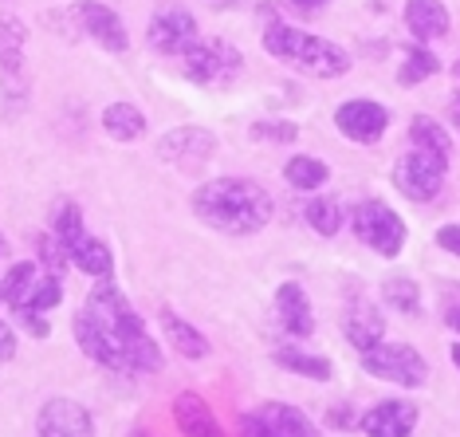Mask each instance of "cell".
<instances>
[{"mask_svg":"<svg viewBox=\"0 0 460 437\" xmlns=\"http://www.w3.org/2000/svg\"><path fill=\"white\" fill-rule=\"evenodd\" d=\"M193 210L221 233H256L271 217V197L256 182L244 178H217L193 193Z\"/></svg>","mask_w":460,"mask_h":437,"instance_id":"obj_1","label":"cell"},{"mask_svg":"<svg viewBox=\"0 0 460 437\" xmlns=\"http://www.w3.org/2000/svg\"><path fill=\"white\" fill-rule=\"evenodd\" d=\"M264 48L279 64H291V67L307 71V76H319V79H334L350 67V56L339 44H331V40H323V36H311V32H299V28H291V24H271L264 32Z\"/></svg>","mask_w":460,"mask_h":437,"instance_id":"obj_2","label":"cell"},{"mask_svg":"<svg viewBox=\"0 0 460 437\" xmlns=\"http://www.w3.org/2000/svg\"><path fill=\"white\" fill-rule=\"evenodd\" d=\"M445 170H448V162L433 158L425 150H410L394 162V185L410 201H433L445 185Z\"/></svg>","mask_w":460,"mask_h":437,"instance_id":"obj_3","label":"cell"},{"mask_svg":"<svg viewBox=\"0 0 460 437\" xmlns=\"http://www.w3.org/2000/svg\"><path fill=\"white\" fill-rule=\"evenodd\" d=\"M354 233L362 245H370L382 256H397L405 245V221L382 201H362L354 210Z\"/></svg>","mask_w":460,"mask_h":437,"instance_id":"obj_4","label":"cell"},{"mask_svg":"<svg viewBox=\"0 0 460 437\" xmlns=\"http://www.w3.org/2000/svg\"><path fill=\"white\" fill-rule=\"evenodd\" d=\"M185 76L193 83H228L240 71V51L233 44H225V40H197V44L185 48Z\"/></svg>","mask_w":460,"mask_h":437,"instance_id":"obj_5","label":"cell"},{"mask_svg":"<svg viewBox=\"0 0 460 437\" xmlns=\"http://www.w3.org/2000/svg\"><path fill=\"white\" fill-rule=\"evenodd\" d=\"M362 362L374 379H390L397 387H421L425 382V359L405 343H382V347L366 351Z\"/></svg>","mask_w":460,"mask_h":437,"instance_id":"obj_6","label":"cell"},{"mask_svg":"<svg viewBox=\"0 0 460 437\" xmlns=\"http://www.w3.org/2000/svg\"><path fill=\"white\" fill-rule=\"evenodd\" d=\"M334 127L347 134L350 142L370 146V142L382 138L385 127H390V111H385L382 103H370V99H350L334 111Z\"/></svg>","mask_w":460,"mask_h":437,"instance_id":"obj_7","label":"cell"},{"mask_svg":"<svg viewBox=\"0 0 460 437\" xmlns=\"http://www.w3.org/2000/svg\"><path fill=\"white\" fill-rule=\"evenodd\" d=\"M213 150H217V138L201 127H177L158 138V158L181 165V170H197L201 162L213 158Z\"/></svg>","mask_w":460,"mask_h":437,"instance_id":"obj_8","label":"cell"},{"mask_svg":"<svg viewBox=\"0 0 460 437\" xmlns=\"http://www.w3.org/2000/svg\"><path fill=\"white\" fill-rule=\"evenodd\" d=\"M146 40H150L154 51H162V56H185V48L197 44V20L185 13V8H165L150 20V28H146Z\"/></svg>","mask_w":460,"mask_h":437,"instance_id":"obj_9","label":"cell"},{"mask_svg":"<svg viewBox=\"0 0 460 437\" xmlns=\"http://www.w3.org/2000/svg\"><path fill=\"white\" fill-rule=\"evenodd\" d=\"M75 16H79V28L87 32L95 44H102L107 51H127L130 48V36H127V24L114 8L99 4V0H83L75 4Z\"/></svg>","mask_w":460,"mask_h":437,"instance_id":"obj_10","label":"cell"},{"mask_svg":"<svg viewBox=\"0 0 460 437\" xmlns=\"http://www.w3.org/2000/svg\"><path fill=\"white\" fill-rule=\"evenodd\" d=\"M75 339L91 359L102 362V367H127V362H122V343L114 335V327H107L99 316H91L87 308L75 316Z\"/></svg>","mask_w":460,"mask_h":437,"instance_id":"obj_11","label":"cell"},{"mask_svg":"<svg viewBox=\"0 0 460 437\" xmlns=\"http://www.w3.org/2000/svg\"><path fill=\"white\" fill-rule=\"evenodd\" d=\"M114 335L122 343V362H127L130 370H158L162 367V351L154 347V339L146 335V324L134 311L114 327Z\"/></svg>","mask_w":460,"mask_h":437,"instance_id":"obj_12","label":"cell"},{"mask_svg":"<svg viewBox=\"0 0 460 437\" xmlns=\"http://www.w3.org/2000/svg\"><path fill=\"white\" fill-rule=\"evenodd\" d=\"M40 437H91V414L67 398L48 402L40 410Z\"/></svg>","mask_w":460,"mask_h":437,"instance_id":"obj_13","label":"cell"},{"mask_svg":"<svg viewBox=\"0 0 460 437\" xmlns=\"http://www.w3.org/2000/svg\"><path fill=\"white\" fill-rule=\"evenodd\" d=\"M417 425L413 402H382L362 418V433L370 437H410Z\"/></svg>","mask_w":460,"mask_h":437,"instance_id":"obj_14","label":"cell"},{"mask_svg":"<svg viewBox=\"0 0 460 437\" xmlns=\"http://www.w3.org/2000/svg\"><path fill=\"white\" fill-rule=\"evenodd\" d=\"M276 316L284 324L288 335L296 339H307L315 331V316H311V304H307V291L299 284H284L276 291Z\"/></svg>","mask_w":460,"mask_h":437,"instance_id":"obj_15","label":"cell"},{"mask_svg":"<svg viewBox=\"0 0 460 437\" xmlns=\"http://www.w3.org/2000/svg\"><path fill=\"white\" fill-rule=\"evenodd\" d=\"M342 331H347V339L366 355V351L382 347L385 319H382V311H378V308H370V304H354V308H347V316H342Z\"/></svg>","mask_w":460,"mask_h":437,"instance_id":"obj_16","label":"cell"},{"mask_svg":"<svg viewBox=\"0 0 460 437\" xmlns=\"http://www.w3.org/2000/svg\"><path fill=\"white\" fill-rule=\"evenodd\" d=\"M173 422L185 437H225L217 414L208 410V402L197 398V394H181V398L173 402Z\"/></svg>","mask_w":460,"mask_h":437,"instance_id":"obj_17","label":"cell"},{"mask_svg":"<svg viewBox=\"0 0 460 437\" xmlns=\"http://www.w3.org/2000/svg\"><path fill=\"white\" fill-rule=\"evenodd\" d=\"M405 24L425 44V40H441L448 32V13L441 0H410L405 4Z\"/></svg>","mask_w":460,"mask_h":437,"instance_id":"obj_18","label":"cell"},{"mask_svg":"<svg viewBox=\"0 0 460 437\" xmlns=\"http://www.w3.org/2000/svg\"><path fill=\"white\" fill-rule=\"evenodd\" d=\"M87 311H91V316H99L107 327H119L122 319L130 316V304H127V299H122V291L114 288L111 280H99L95 291H91V296H87Z\"/></svg>","mask_w":460,"mask_h":437,"instance_id":"obj_19","label":"cell"},{"mask_svg":"<svg viewBox=\"0 0 460 437\" xmlns=\"http://www.w3.org/2000/svg\"><path fill=\"white\" fill-rule=\"evenodd\" d=\"M102 127H107L111 138L134 142L146 130V114L134 107V103H111V107L102 111Z\"/></svg>","mask_w":460,"mask_h":437,"instance_id":"obj_20","label":"cell"},{"mask_svg":"<svg viewBox=\"0 0 460 437\" xmlns=\"http://www.w3.org/2000/svg\"><path fill=\"white\" fill-rule=\"evenodd\" d=\"M40 280H44V276L36 272V264H28V260H20V264H13V272H8L4 284H0V296H4L13 308L24 311L28 304H32V296H36Z\"/></svg>","mask_w":460,"mask_h":437,"instance_id":"obj_21","label":"cell"},{"mask_svg":"<svg viewBox=\"0 0 460 437\" xmlns=\"http://www.w3.org/2000/svg\"><path fill=\"white\" fill-rule=\"evenodd\" d=\"M410 138H413V150H425V154H433V158H441V162L453 158V138H448V130L441 127V122L413 119L410 122Z\"/></svg>","mask_w":460,"mask_h":437,"instance_id":"obj_22","label":"cell"},{"mask_svg":"<svg viewBox=\"0 0 460 437\" xmlns=\"http://www.w3.org/2000/svg\"><path fill=\"white\" fill-rule=\"evenodd\" d=\"M162 327H165V339L173 343L177 355H185V359H201V355H208L205 335H201L197 327L185 324V319H177V316H170V311H162Z\"/></svg>","mask_w":460,"mask_h":437,"instance_id":"obj_23","label":"cell"},{"mask_svg":"<svg viewBox=\"0 0 460 437\" xmlns=\"http://www.w3.org/2000/svg\"><path fill=\"white\" fill-rule=\"evenodd\" d=\"M260 418H264L271 430H276L279 437H315V430H311V422L303 418V414L296 410V406H284V402H268L264 410H260Z\"/></svg>","mask_w":460,"mask_h":437,"instance_id":"obj_24","label":"cell"},{"mask_svg":"<svg viewBox=\"0 0 460 437\" xmlns=\"http://www.w3.org/2000/svg\"><path fill=\"white\" fill-rule=\"evenodd\" d=\"M24 40H28V28L16 16H0V67L4 71H20V64H24Z\"/></svg>","mask_w":460,"mask_h":437,"instance_id":"obj_25","label":"cell"},{"mask_svg":"<svg viewBox=\"0 0 460 437\" xmlns=\"http://www.w3.org/2000/svg\"><path fill=\"white\" fill-rule=\"evenodd\" d=\"M71 260H75V264L83 268V272L87 276H102V280H111V268H114V260H111V248L102 245V241H83V245H75L67 253Z\"/></svg>","mask_w":460,"mask_h":437,"instance_id":"obj_26","label":"cell"},{"mask_svg":"<svg viewBox=\"0 0 460 437\" xmlns=\"http://www.w3.org/2000/svg\"><path fill=\"white\" fill-rule=\"evenodd\" d=\"M437 71H441V59H437L429 48L413 44L410 51H405V64H402V71H397V83H402V87H413V83L437 76Z\"/></svg>","mask_w":460,"mask_h":437,"instance_id":"obj_27","label":"cell"},{"mask_svg":"<svg viewBox=\"0 0 460 437\" xmlns=\"http://www.w3.org/2000/svg\"><path fill=\"white\" fill-rule=\"evenodd\" d=\"M276 362H279L284 370H291V374H303V379H319V382H327V379H331V362H327V359H319V355H303V351H296V347L276 351Z\"/></svg>","mask_w":460,"mask_h":437,"instance_id":"obj_28","label":"cell"},{"mask_svg":"<svg viewBox=\"0 0 460 437\" xmlns=\"http://www.w3.org/2000/svg\"><path fill=\"white\" fill-rule=\"evenodd\" d=\"M284 178L296 185V190H319V185L327 182V165L319 158H303V154H296V158L284 165Z\"/></svg>","mask_w":460,"mask_h":437,"instance_id":"obj_29","label":"cell"},{"mask_svg":"<svg viewBox=\"0 0 460 437\" xmlns=\"http://www.w3.org/2000/svg\"><path fill=\"white\" fill-rule=\"evenodd\" d=\"M307 225L315 228L319 236H334L339 233V225H342V210H339V201L334 197H315V201L307 205Z\"/></svg>","mask_w":460,"mask_h":437,"instance_id":"obj_30","label":"cell"},{"mask_svg":"<svg viewBox=\"0 0 460 437\" xmlns=\"http://www.w3.org/2000/svg\"><path fill=\"white\" fill-rule=\"evenodd\" d=\"M56 236L64 241V248L71 253L75 245H83L87 236H83V217L75 205H59V213H56Z\"/></svg>","mask_w":460,"mask_h":437,"instance_id":"obj_31","label":"cell"},{"mask_svg":"<svg viewBox=\"0 0 460 437\" xmlns=\"http://www.w3.org/2000/svg\"><path fill=\"white\" fill-rule=\"evenodd\" d=\"M382 296H385V304L397 308V311H417V284L413 280H405V276H397V280H385V288H382Z\"/></svg>","mask_w":460,"mask_h":437,"instance_id":"obj_32","label":"cell"},{"mask_svg":"<svg viewBox=\"0 0 460 437\" xmlns=\"http://www.w3.org/2000/svg\"><path fill=\"white\" fill-rule=\"evenodd\" d=\"M59 296H64L59 280H56V276H44V280H40V288H36V296H32V304H28L24 311H36V316H44L48 308L59 304Z\"/></svg>","mask_w":460,"mask_h":437,"instance_id":"obj_33","label":"cell"},{"mask_svg":"<svg viewBox=\"0 0 460 437\" xmlns=\"http://www.w3.org/2000/svg\"><path fill=\"white\" fill-rule=\"evenodd\" d=\"M296 127H291V122H256L252 127V138H271V142H296Z\"/></svg>","mask_w":460,"mask_h":437,"instance_id":"obj_34","label":"cell"},{"mask_svg":"<svg viewBox=\"0 0 460 437\" xmlns=\"http://www.w3.org/2000/svg\"><path fill=\"white\" fill-rule=\"evenodd\" d=\"M240 437H279V433L271 430L260 414H244V418H240Z\"/></svg>","mask_w":460,"mask_h":437,"instance_id":"obj_35","label":"cell"},{"mask_svg":"<svg viewBox=\"0 0 460 437\" xmlns=\"http://www.w3.org/2000/svg\"><path fill=\"white\" fill-rule=\"evenodd\" d=\"M437 245L445 248V253H453L460 256V225H445L441 233H437Z\"/></svg>","mask_w":460,"mask_h":437,"instance_id":"obj_36","label":"cell"},{"mask_svg":"<svg viewBox=\"0 0 460 437\" xmlns=\"http://www.w3.org/2000/svg\"><path fill=\"white\" fill-rule=\"evenodd\" d=\"M13 355H16V331L8 324H0V362L13 359Z\"/></svg>","mask_w":460,"mask_h":437,"instance_id":"obj_37","label":"cell"},{"mask_svg":"<svg viewBox=\"0 0 460 437\" xmlns=\"http://www.w3.org/2000/svg\"><path fill=\"white\" fill-rule=\"evenodd\" d=\"M24 319H28V331H32V335H40V339L48 335V319L44 316H36V311H24Z\"/></svg>","mask_w":460,"mask_h":437,"instance_id":"obj_38","label":"cell"},{"mask_svg":"<svg viewBox=\"0 0 460 437\" xmlns=\"http://www.w3.org/2000/svg\"><path fill=\"white\" fill-rule=\"evenodd\" d=\"M448 114H453V122H456V127H460V91H456V95H453V99H448Z\"/></svg>","mask_w":460,"mask_h":437,"instance_id":"obj_39","label":"cell"},{"mask_svg":"<svg viewBox=\"0 0 460 437\" xmlns=\"http://www.w3.org/2000/svg\"><path fill=\"white\" fill-rule=\"evenodd\" d=\"M291 4H296V8H307V13H311V8H323L327 0H291Z\"/></svg>","mask_w":460,"mask_h":437,"instance_id":"obj_40","label":"cell"},{"mask_svg":"<svg viewBox=\"0 0 460 437\" xmlns=\"http://www.w3.org/2000/svg\"><path fill=\"white\" fill-rule=\"evenodd\" d=\"M448 319H453V327L460 331V311H453V316H448Z\"/></svg>","mask_w":460,"mask_h":437,"instance_id":"obj_41","label":"cell"},{"mask_svg":"<svg viewBox=\"0 0 460 437\" xmlns=\"http://www.w3.org/2000/svg\"><path fill=\"white\" fill-rule=\"evenodd\" d=\"M453 362H456V367H460V343H456V347H453Z\"/></svg>","mask_w":460,"mask_h":437,"instance_id":"obj_42","label":"cell"},{"mask_svg":"<svg viewBox=\"0 0 460 437\" xmlns=\"http://www.w3.org/2000/svg\"><path fill=\"white\" fill-rule=\"evenodd\" d=\"M134 437H146V433H134Z\"/></svg>","mask_w":460,"mask_h":437,"instance_id":"obj_43","label":"cell"},{"mask_svg":"<svg viewBox=\"0 0 460 437\" xmlns=\"http://www.w3.org/2000/svg\"><path fill=\"white\" fill-rule=\"evenodd\" d=\"M456 76H460V64H456Z\"/></svg>","mask_w":460,"mask_h":437,"instance_id":"obj_44","label":"cell"},{"mask_svg":"<svg viewBox=\"0 0 460 437\" xmlns=\"http://www.w3.org/2000/svg\"><path fill=\"white\" fill-rule=\"evenodd\" d=\"M0 299H4V296H0Z\"/></svg>","mask_w":460,"mask_h":437,"instance_id":"obj_45","label":"cell"}]
</instances>
